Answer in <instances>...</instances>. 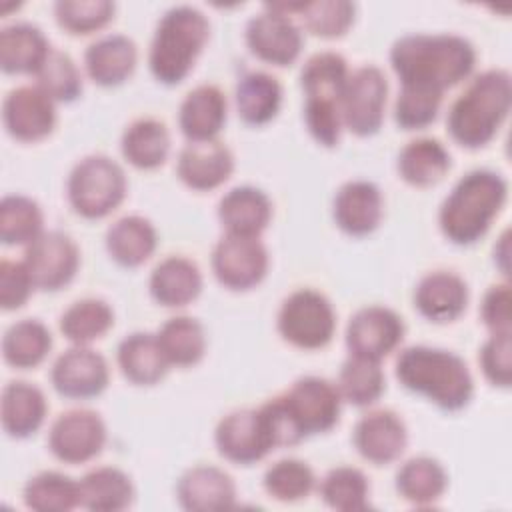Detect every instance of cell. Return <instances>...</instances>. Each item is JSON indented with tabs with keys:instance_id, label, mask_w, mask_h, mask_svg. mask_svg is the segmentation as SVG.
<instances>
[{
	"instance_id": "1",
	"label": "cell",
	"mask_w": 512,
	"mask_h": 512,
	"mask_svg": "<svg viewBox=\"0 0 512 512\" xmlns=\"http://www.w3.org/2000/svg\"><path fill=\"white\" fill-rule=\"evenodd\" d=\"M390 64L400 86L442 92L466 80L476 66V50L458 34H406L390 48Z\"/></svg>"
},
{
	"instance_id": "2",
	"label": "cell",
	"mask_w": 512,
	"mask_h": 512,
	"mask_svg": "<svg viewBox=\"0 0 512 512\" xmlns=\"http://www.w3.org/2000/svg\"><path fill=\"white\" fill-rule=\"evenodd\" d=\"M508 200V182L502 174L476 168L466 172L440 204L438 224L456 246L478 242Z\"/></svg>"
},
{
	"instance_id": "3",
	"label": "cell",
	"mask_w": 512,
	"mask_h": 512,
	"mask_svg": "<svg viewBox=\"0 0 512 512\" xmlns=\"http://www.w3.org/2000/svg\"><path fill=\"white\" fill-rule=\"evenodd\" d=\"M512 104V78L504 68L474 76L452 102L446 118L450 138L468 150L484 148L502 128Z\"/></svg>"
},
{
	"instance_id": "4",
	"label": "cell",
	"mask_w": 512,
	"mask_h": 512,
	"mask_svg": "<svg viewBox=\"0 0 512 512\" xmlns=\"http://www.w3.org/2000/svg\"><path fill=\"white\" fill-rule=\"evenodd\" d=\"M398 382L438 408L456 412L468 406L474 394V378L458 354L434 346H408L400 350L394 364Z\"/></svg>"
},
{
	"instance_id": "5",
	"label": "cell",
	"mask_w": 512,
	"mask_h": 512,
	"mask_svg": "<svg viewBox=\"0 0 512 512\" xmlns=\"http://www.w3.org/2000/svg\"><path fill=\"white\" fill-rule=\"evenodd\" d=\"M210 34L202 10L180 4L168 8L152 34L148 66L152 76L166 86L180 84L194 68Z\"/></svg>"
},
{
	"instance_id": "6",
	"label": "cell",
	"mask_w": 512,
	"mask_h": 512,
	"mask_svg": "<svg viewBox=\"0 0 512 512\" xmlns=\"http://www.w3.org/2000/svg\"><path fill=\"white\" fill-rule=\"evenodd\" d=\"M348 76L346 58L332 50L316 52L302 64L300 86L306 96L304 122L310 136L324 148H334L340 140L344 128L340 102Z\"/></svg>"
},
{
	"instance_id": "7",
	"label": "cell",
	"mask_w": 512,
	"mask_h": 512,
	"mask_svg": "<svg viewBox=\"0 0 512 512\" xmlns=\"http://www.w3.org/2000/svg\"><path fill=\"white\" fill-rule=\"evenodd\" d=\"M126 174L122 166L104 154L78 160L66 180V196L76 214L98 220L114 212L126 196Z\"/></svg>"
},
{
	"instance_id": "8",
	"label": "cell",
	"mask_w": 512,
	"mask_h": 512,
	"mask_svg": "<svg viewBox=\"0 0 512 512\" xmlns=\"http://www.w3.org/2000/svg\"><path fill=\"white\" fill-rule=\"evenodd\" d=\"M276 326L284 342L302 350H318L334 336L336 312L322 292L298 288L282 300Z\"/></svg>"
},
{
	"instance_id": "9",
	"label": "cell",
	"mask_w": 512,
	"mask_h": 512,
	"mask_svg": "<svg viewBox=\"0 0 512 512\" xmlns=\"http://www.w3.org/2000/svg\"><path fill=\"white\" fill-rule=\"evenodd\" d=\"M386 96L388 80L378 66L366 64L350 72L340 102L342 126L362 138L376 134L384 122Z\"/></svg>"
},
{
	"instance_id": "10",
	"label": "cell",
	"mask_w": 512,
	"mask_h": 512,
	"mask_svg": "<svg viewBox=\"0 0 512 512\" xmlns=\"http://www.w3.org/2000/svg\"><path fill=\"white\" fill-rule=\"evenodd\" d=\"M270 266L268 250L260 236L224 234L212 250V272L216 280L234 292L258 286Z\"/></svg>"
},
{
	"instance_id": "11",
	"label": "cell",
	"mask_w": 512,
	"mask_h": 512,
	"mask_svg": "<svg viewBox=\"0 0 512 512\" xmlns=\"http://www.w3.org/2000/svg\"><path fill=\"white\" fill-rule=\"evenodd\" d=\"M106 444V424L98 412L72 408L56 416L48 430V448L64 464H84Z\"/></svg>"
},
{
	"instance_id": "12",
	"label": "cell",
	"mask_w": 512,
	"mask_h": 512,
	"mask_svg": "<svg viewBox=\"0 0 512 512\" xmlns=\"http://www.w3.org/2000/svg\"><path fill=\"white\" fill-rule=\"evenodd\" d=\"M22 262L38 290L56 292L74 280L80 266V252L68 234L48 230L26 246Z\"/></svg>"
},
{
	"instance_id": "13",
	"label": "cell",
	"mask_w": 512,
	"mask_h": 512,
	"mask_svg": "<svg viewBox=\"0 0 512 512\" xmlns=\"http://www.w3.org/2000/svg\"><path fill=\"white\" fill-rule=\"evenodd\" d=\"M248 50L262 62L272 66H290L302 50V32L292 16L264 4V10L254 14L244 30Z\"/></svg>"
},
{
	"instance_id": "14",
	"label": "cell",
	"mask_w": 512,
	"mask_h": 512,
	"mask_svg": "<svg viewBox=\"0 0 512 512\" xmlns=\"http://www.w3.org/2000/svg\"><path fill=\"white\" fill-rule=\"evenodd\" d=\"M282 396L304 436L328 432L338 424L342 396L334 382L322 376H302Z\"/></svg>"
},
{
	"instance_id": "15",
	"label": "cell",
	"mask_w": 512,
	"mask_h": 512,
	"mask_svg": "<svg viewBox=\"0 0 512 512\" xmlns=\"http://www.w3.org/2000/svg\"><path fill=\"white\" fill-rule=\"evenodd\" d=\"M110 370L106 358L90 346H76L64 350L50 368V382L54 390L72 400H86L102 394L108 386Z\"/></svg>"
},
{
	"instance_id": "16",
	"label": "cell",
	"mask_w": 512,
	"mask_h": 512,
	"mask_svg": "<svg viewBox=\"0 0 512 512\" xmlns=\"http://www.w3.org/2000/svg\"><path fill=\"white\" fill-rule=\"evenodd\" d=\"M404 320L386 306H364L356 310L346 326V346L350 354L382 360L404 338Z\"/></svg>"
},
{
	"instance_id": "17",
	"label": "cell",
	"mask_w": 512,
	"mask_h": 512,
	"mask_svg": "<svg viewBox=\"0 0 512 512\" xmlns=\"http://www.w3.org/2000/svg\"><path fill=\"white\" fill-rule=\"evenodd\" d=\"M214 442L220 456L240 466L256 464L274 450L258 408H240L222 416Z\"/></svg>"
},
{
	"instance_id": "18",
	"label": "cell",
	"mask_w": 512,
	"mask_h": 512,
	"mask_svg": "<svg viewBox=\"0 0 512 512\" xmlns=\"http://www.w3.org/2000/svg\"><path fill=\"white\" fill-rule=\"evenodd\" d=\"M6 132L20 142H38L56 126V102L36 84L10 90L2 102Z\"/></svg>"
},
{
	"instance_id": "19",
	"label": "cell",
	"mask_w": 512,
	"mask_h": 512,
	"mask_svg": "<svg viewBox=\"0 0 512 512\" xmlns=\"http://www.w3.org/2000/svg\"><path fill=\"white\" fill-rule=\"evenodd\" d=\"M352 442L358 454L374 466H384L398 460L408 444L404 420L388 410H370L354 426Z\"/></svg>"
},
{
	"instance_id": "20",
	"label": "cell",
	"mask_w": 512,
	"mask_h": 512,
	"mask_svg": "<svg viewBox=\"0 0 512 512\" xmlns=\"http://www.w3.org/2000/svg\"><path fill=\"white\" fill-rule=\"evenodd\" d=\"M178 178L192 190L208 192L222 186L234 172V156L216 140L186 142L176 160Z\"/></svg>"
},
{
	"instance_id": "21",
	"label": "cell",
	"mask_w": 512,
	"mask_h": 512,
	"mask_svg": "<svg viewBox=\"0 0 512 512\" xmlns=\"http://www.w3.org/2000/svg\"><path fill=\"white\" fill-rule=\"evenodd\" d=\"M384 200L380 188L370 180L344 182L332 200L336 226L350 236H366L380 226Z\"/></svg>"
},
{
	"instance_id": "22",
	"label": "cell",
	"mask_w": 512,
	"mask_h": 512,
	"mask_svg": "<svg viewBox=\"0 0 512 512\" xmlns=\"http://www.w3.org/2000/svg\"><path fill=\"white\" fill-rule=\"evenodd\" d=\"M178 504L188 512H216L236 506V484L218 466L188 468L176 484Z\"/></svg>"
},
{
	"instance_id": "23",
	"label": "cell",
	"mask_w": 512,
	"mask_h": 512,
	"mask_svg": "<svg viewBox=\"0 0 512 512\" xmlns=\"http://www.w3.org/2000/svg\"><path fill=\"white\" fill-rule=\"evenodd\" d=\"M468 304V284L448 270L424 274L414 288V308L430 322L446 324L462 316Z\"/></svg>"
},
{
	"instance_id": "24",
	"label": "cell",
	"mask_w": 512,
	"mask_h": 512,
	"mask_svg": "<svg viewBox=\"0 0 512 512\" xmlns=\"http://www.w3.org/2000/svg\"><path fill=\"white\" fill-rule=\"evenodd\" d=\"M138 62V50L132 38L124 34H104L88 44L84 68L88 78L104 88L126 82Z\"/></svg>"
},
{
	"instance_id": "25",
	"label": "cell",
	"mask_w": 512,
	"mask_h": 512,
	"mask_svg": "<svg viewBox=\"0 0 512 512\" xmlns=\"http://www.w3.org/2000/svg\"><path fill=\"white\" fill-rule=\"evenodd\" d=\"M226 96L214 84L192 88L178 108V126L188 142L216 140L226 124Z\"/></svg>"
},
{
	"instance_id": "26",
	"label": "cell",
	"mask_w": 512,
	"mask_h": 512,
	"mask_svg": "<svg viewBox=\"0 0 512 512\" xmlns=\"http://www.w3.org/2000/svg\"><path fill=\"white\" fill-rule=\"evenodd\" d=\"M270 218L272 202L268 194L250 184L230 188L218 202V220L228 234L260 236Z\"/></svg>"
},
{
	"instance_id": "27",
	"label": "cell",
	"mask_w": 512,
	"mask_h": 512,
	"mask_svg": "<svg viewBox=\"0 0 512 512\" xmlns=\"http://www.w3.org/2000/svg\"><path fill=\"white\" fill-rule=\"evenodd\" d=\"M150 296L166 308H182L202 292V272L186 256H166L150 272Z\"/></svg>"
},
{
	"instance_id": "28",
	"label": "cell",
	"mask_w": 512,
	"mask_h": 512,
	"mask_svg": "<svg viewBox=\"0 0 512 512\" xmlns=\"http://www.w3.org/2000/svg\"><path fill=\"white\" fill-rule=\"evenodd\" d=\"M48 412L44 392L24 380H12L2 390L0 420L10 438L22 440L38 432Z\"/></svg>"
},
{
	"instance_id": "29",
	"label": "cell",
	"mask_w": 512,
	"mask_h": 512,
	"mask_svg": "<svg viewBox=\"0 0 512 512\" xmlns=\"http://www.w3.org/2000/svg\"><path fill=\"white\" fill-rule=\"evenodd\" d=\"M116 362L124 378L136 386H152L160 382L170 368L156 334L150 332H132L124 336L116 348Z\"/></svg>"
},
{
	"instance_id": "30",
	"label": "cell",
	"mask_w": 512,
	"mask_h": 512,
	"mask_svg": "<svg viewBox=\"0 0 512 512\" xmlns=\"http://www.w3.org/2000/svg\"><path fill=\"white\" fill-rule=\"evenodd\" d=\"M104 244L116 264L136 268L154 254L158 234L148 218L140 214H126L108 226Z\"/></svg>"
},
{
	"instance_id": "31",
	"label": "cell",
	"mask_w": 512,
	"mask_h": 512,
	"mask_svg": "<svg viewBox=\"0 0 512 512\" xmlns=\"http://www.w3.org/2000/svg\"><path fill=\"white\" fill-rule=\"evenodd\" d=\"M50 44L42 30L30 22H14L0 30V68L6 74H36Z\"/></svg>"
},
{
	"instance_id": "32",
	"label": "cell",
	"mask_w": 512,
	"mask_h": 512,
	"mask_svg": "<svg viewBox=\"0 0 512 512\" xmlns=\"http://www.w3.org/2000/svg\"><path fill=\"white\" fill-rule=\"evenodd\" d=\"M238 116L250 126H262L276 118L282 106V84L264 70L240 76L234 90Z\"/></svg>"
},
{
	"instance_id": "33",
	"label": "cell",
	"mask_w": 512,
	"mask_h": 512,
	"mask_svg": "<svg viewBox=\"0 0 512 512\" xmlns=\"http://www.w3.org/2000/svg\"><path fill=\"white\" fill-rule=\"evenodd\" d=\"M452 160L446 146L436 138L410 140L398 154L400 178L416 188L438 184L450 170Z\"/></svg>"
},
{
	"instance_id": "34",
	"label": "cell",
	"mask_w": 512,
	"mask_h": 512,
	"mask_svg": "<svg viewBox=\"0 0 512 512\" xmlns=\"http://www.w3.org/2000/svg\"><path fill=\"white\" fill-rule=\"evenodd\" d=\"M80 506L92 512H120L134 500L130 476L116 466H98L80 480Z\"/></svg>"
},
{
	"instance_id": "35",
	"label": "cell",
	"mask_w": 512,
	"mask_h": 512,
	"mask_svg": "<svg viewBox=\"0 0 512 512\" xmlns=\"http://www.w3.org/2000/svg\"><path fill=\"white\" fill-rule=\"evenodd\" d=\"M120 150L134 168L154 170L168 158L170 132L162 120L138 118L124 128Z\"/></svg>"
},
{
	"instance_id": "36",
	"label": "cell",
	"mask_w": 512,
	"mask_h": 512,
	"mask_svg": "<svg viewBox=\"0 0 512 512\" xmlns=\"http://www.w3.org/2000/svg\"><path fill=\"white\" fill-rule=\"evenodd\" d=\"M448 488L444 466L432 456L408 458L396 472V490L402 500L424 508L432 506Z\"/></svg>"
},
{
	"instance_id": "37",
	"label": "cell",
	"mask_w": 512,
	"mask_h": 512,
	"mask_svg": "<svg viewBox=\"0 0 512 512\" xmlns=\"http://www.w3.org/2000/svg\"><path fill=\"white\" fill-rule=\"evenodd\" d=\"M158 344L170 366H194L206 354V334L192 316H172L156 332Z\"/></svg>"
},
{
	"instance_id": "38",
	"label": "cell",
	"mask_w": 512,
	"mask_h": 512,
	"mask_svg": "<svg viewBox=\"0 0 512 512\" xmlns=\"http://www.w3.org/2000/svg\"><path fill=\"white\" fill-rule=\"evenodd\" d=\"M52 348V334L36 318H24L14 322L2 338V356L4 360L18 368L28 370L38 366Z\"/></svg>"
},
{
	"instance_id": "39",
	"label": "cell",
	"mask_w": 512,
	"mask_h": 512,
	"mask_svg": "<svg viewBox=\"0 0 512 512\" xmlns=\"http://www.w3.org/2000/svg\"><path fill=\"white\" fill-rule=\"evenodd\" d=\"M22 500L36 512H68L80 506V484L62 472L44 470L28 478Z\"/></svg>"
},
{
	"instance_id": "40",
	"label": "cell",
	"mask_w": 512,
	"mask_h": 512,
	"mask_svg": "<svg viewBox=\"0 0 512 512\" xmlns=\"http://www.w3.org/2000/svg\"><path fill=\"white\" fill-rule=\"evenodd\" d=\"M114 324V312L102 298H82L72 302L60 316V332L76 346H88L102 338Z\"/></svg>"
},
{
	"instance_id": "41",
	"label": "cell",
	"mask_w": 512,
	"mask_h": 512,
	"mask_svg": "<svg viewBox=\"0 0 512 512\" xmlns=\"http://www.w3.org/2000/svg\"><path fill=\"white\" fill-rule=\"evenodd\" d=\"M336 388L352 406H372L384 392V370L378 360L350 354L340 368Z\"/></svg>"
},
{
	"instance_id": "42",
	"label": "cell",
	"mask_w": 512,
	"mask_h": 512,
	"mask_svg": "<svg viewBox=\"0 0 512 512\" xmlns=\"http://www.w3.org/2000/svg\"><path fill=\"white\" fill-rule=\"evenodd\" d=\"M44 216L36 200L24 194H8L0 200V240L6 246H28L42 232Z\"/></svg>"
},
{
	"instance_id": "43",
	"label": "cell",
	"mask_w": 512,
	"mask_h": 512,
	"mask_svg": "<svg viewBox=\"0 0 512 512\" xmlns=\"http://www.w3.org/2000/svg\"><path fill=\"white\" fill-rule=\"evenodd\" d=\"M320 496L332 510L362 512L370 506V484L362 470L336 466L322 478Z\"/></svg>"
},
{
	"instance_id": "44",
	"label": "cell",
	"mask_w": 512,
	"mask_h": 512,
	"mask_svg": "<svg viewBox=\"0 0 512 512\" xmlns=\"http://www.w3.org/2000/svg\"><path fill=\"white\" fill-rule=\"evenodd\" d=\"M264 490L278 502H300L316 486L314 470L298 458H282L266 468L262 478Z\"/></svg>"
},
{
	"instance_id": "45",
	"label": "cell",
	"mask_w": 512,
	"mask_h": 512,
	"mask_svg": "<svg viewBox=\"0 0 512 512\" xmlns=\"http://www.w3.org/2000/svg\"><path fill=\"white\" fill-rule=\"evenodd\" d=\"M36 86L54 102H74L82 94V74L70 54L50 48L44 64L34 74Z\"/></svg>"
},
{
	"instance_id": "46",
	"label": "cell",
	"mask_w": 512,
	"mask_h": 512,
	"mask_svg": "<svg viewBox=\"0 0 512 512\" xmlns=\"http://www.w3.org/2000/svg\"><path fill=\"white\" fill-rule=\"evenodd\" d=\"M356 6L348 0L302 2L298 16L304 28L320 38H340L354 22Z\"/></svg>"
},
{
	"instance_id": "47",
	"label": "cell",
	"mask_w": 512,
	"mask_h": 512,
	"mask_svg": "<svg viewBox=\"0 0 512 512\" xmlns=\"http://www.w3.org/2000/svg\"><path fill=\"white\" fill-rule=\"evenodd\" d=\"M114 2L110 0H58L54 2V18L60 28L70 34H92L102 30L114 18Z\"/></svg>"
},
{
	"instance_id": "48",
	"label": "cell",
	"mask_w": 512,
	"mask_h": 512,
	"mask_svg": "<svg viewBox=\"0 0 512 512\" xmlns=\"http://www.w3.org/2000/svg\"><path fill=\"white\" fill-rule=\"evenodd\" d=\"M442 92L420 88V86H400L394 102V120L402 130H422L430 126L440 110Z\"/></svg>"
},
{
	"instance_id": "49",
	"label": "cell",
	"mask_w": 512,
	"mask_h": 512,
	"mask_svg": "<svg viewBox=\"0 0 512 512\" xmlns=\"http://www.w3.org/2000/svg\"><path fill=\"white\" fill-rule=\"evenodd\" d=\"M512 332H492L478 354L484 378L498 388H510L512 382Z\"/></svg>"
},
{
	"instance_id": "50",
	"label": "cell",
	"mask_w": 512,
	"mask_h": 512,
	"mask_svg": "<svg viewBox=\"0 0 512 512\" xmlns=\"http://www.w3.org/2000/svg\"><path fill=\"white\" fill-rule=\"evenodd\" d=\"M266 432L270 436L272 448H284V446H294L300 440H304V432L300 430L298 422L294 420L286 400L282 394L266 400L260 408H258Z\"/></svg>"
},
{
	"instance_id": "51",
	"label": "cell",
	"mask_w": 512,
	"mask_h": 512,
	"mask_svg": "<svg viewBox=\"0 0 512 512\" xmlns=\"http://www.w3.org/2000/svg\"><path fill=\"white\" fill-rule=\"evenodd\" d=\"M32 276L24 262L16 260H2L0 262V306L2 310H18L22 308L32 290H34Z\"/></svg>"
},
{
	"instance_id": "52",
	"label": "cell",
	"mask_w": 512,
	"mask_h": 512,
	"mask_svg": "<svg viewBox=\"0 0 512 512\" xmlns=\"http://www.w3.org/2000/svg\"><path fill=\"white\" fill-rule=\"evenodd\" d=\"M480 320L492 332H512L510 328V284H492L480 304Z\"/></svg>"
},
{
	"instance_id": "53",
	"label": "cell",
	"mask_w": 512,
	"mask_h": 512,
	"mask_svg": "<svg viewBox=\"0 0 512 512\" xmlns=\"http://www.w3.org/2000/svg\"><path fill=\"white\" fill-rule=\"evenodd\" d=\"M500 246H502V250L498 246H494V260H500L498 262L500 270L506 276L508 274V230L500 236Z\"/></svg>"
}]
</instances>
